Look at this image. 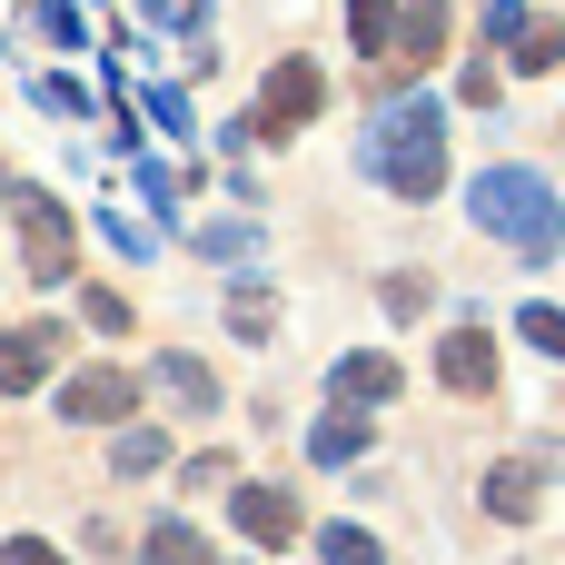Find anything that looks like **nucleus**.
<instances>
[{
	"mask_svg": "<svg viewBox=\"0 0 565 565\" xmlns=\"http://www.w3.org/2000/svg\"><path fill=\"white\" fill-rule=\"evenodd\" d=\"M139 565H218V546H209L199 526H179V516H159V526L139 536Z\"/></svg>",
	"mask_w": 565,
	"mask_h": 565,
	"instance_id": "nucleus-12",
	"label": "nucleus"
},
{
	"mask_svg": "<svg viewBox=\"0 0 565 565\" xmlns=\"http://www.w3.org/2000/svg\"><path fill=\"white\" fill-rule=\"evenodd\" d=\"M60 367V328H0V397H30Z\"/></svg>",
	"mask_w": 565,
	"mask_h": 565,
	"instance_id": "nucleus-7",
	"label": "nucleus"
},
{
	"mask_svg": "<svg viewBox=\"0 0 565 565\" xmlns=\"http://www.w3.org/2000/svg\"><path fill=\"white\" fill-rule=\"evenodd\" d=\"M79 318H89L99 338H119V328H129V298H119V288H89V298H79Z\"/></svg>",
	"mask_w": 565,
	"mask_h": 565,
	"instance_id": "nucleus-21",
	"label": "nucleus"
},
{
	"mask_svg": "<svg viewBox=\"0 0 565 565\" xmlns=\"http://www.w3.org/2000/svg\"><path fill=\"white\" fill-rule=\"evenodd\" d=\"M437 387L497 397V328H447V338H437Z\"/></svg>",
	"mask_w": 565,
	"mask_h": 565,
	"instance_id": "nucleus-6",
	"label": "nucleus"
},
{
	"mask_svg": "<svg viewBox=\"0 0 565 565\" xmlns=\"http://www.w3.org/2000/svg\"><path fill=\"white\" fill-rule=\"evenodd\" d=\"M228 328H238L248 348H258V338H278V298H268V288H238V298H228Z\"/></svg>",
	"mask_w": 565,
	"mask_h": 565,
	"instance_id": "nucleus-16",
	"label": "nucleus"
},
{
	"mask_svg": "<svg viewBox=\"0 0 565 565\" xmlns=\"http://www.w3.org/2000/svg\"><path fill=\"white\" fill-rule=\"evenodd\" d=\"M109 467H119V477H149V467H169V437H159V427H129V437L109 447Z\"/></svg>",
	"mask_w": 565,
	"mask_h": 565,
	"instance_id": "nucleus-17",
	"label": "nucleus"
},
{
	"mask_svg": "<svg viewBox=\"0 0 565 565\" xmlns=\"http://www.w3.org/2000/svg\"><path fill=\"white\" fill-rule=\"evenodd\" d=\"M397 50L427 70V60H447V0H397Z\"/></svg>",
	"mask_w": 565,
	"mask_h": 565,
	"instance_id": "nucleus-11",
	"label": "nucleus"
},
{
	"mask_svg": "<svg viewBox=\"0 0 565 565\" xmlns=\"http://www.w3.org/2000/svg\"><path fill=\"white\" fill-rule=\"evenodd\" d=\"M40 30H50L60 50H70V40H79V10H70V0H40Z\"/></svg>",
	"mask_w": 565,
	"mask_h": 565,
	"instance_id": "nucleus-24",
	"label": "nucleus"
},
{
	"mask_svg": "<svg viewBox=\"0 0 565 565\" xmlns=\"http://www.w3.org/2000/svg\"><path fill=\"white\" fill-rule=\"evenodd\" d=\"M487 516H536V467H497L487 477Z\"/></svg>",
	"mask_w": 565,
	"mask_h": 565,
	"instance_id": "nucleus-15",
	"label": "nucleus"
},
{
	"mask_svg": "<svg viewBox=\"0 0 565 565\" xmlns=\"http://www.w3.org/2000/svg\"><path fill=\"white\" fill-rule=\"evenodd\" d=\"M348 40L358 50H387L397 40V0H348Z\"/></svg>",
	"mask_w": 565,
	"mask_h": 565,
	"instance_id": "nucleus-18",
	"label": "nucleus"
},
{
	"mask_svg": "<svg viewBox=\"0 0 565 565\" xmlns=\"http://www.w3.org/2000/svg\"><path fill=\"white\" fill-rule=\"evenodd\" d=\"M367 169H377V189H397V199H437V189H447V119H437L427 89H387V99L367 109Z\"/></svg>",
	"mask_w": 565,
	"mask_h": 565,
	"instance_id": "nucleus-1",
	"label": "nucleus"
},
{
	"mask_svg": "<svg viewBox=\"0 0 565 565\" xmlns=\"http://www.w3.org/2000/svg\"><path fill=\"white\" fill-rule=\"evenodd\" d=\"M308 457H318V467L367 457V417H318V427H308Z\"/></svg>",
	"mask_w": 565,
	"mask_h": 565,
	"instance_id": "nucleus-14",
	"label": "nucleus"
},
{
	"mask_svg": "<svg viewBox=\"0 0 565 565\" xmlns=\"http://www.w3.org/2000/svg\"><path fill=\"white\" fill-rule=\"evenodd\" d=\"M318 99H328L318 60H278V70H268V99H258L228 139H238V149H248V139H288V129H308V119H318Z\"/></svg>",
	"mask_w": 565,
	"mask_h": 565,
	"instance_id": "nucleus-4",
	"label": "nucleus"
},
{
	"mask_svg": "<svg viewBox=\"0 0 565 565\" xmlns=\"http://www.w3.org/2000/svg\"><path fill=\"white\" fill-rule=\"evenodd\" d=\"M0 199H10V218H20V268H30V278H70V258H79V248H70V209H60L50 189L10 179V169H0Z\"/></svg>",
	"mask_w": 565,
	"mask_h": 565,
	"instance_id": "nucleus-3",
	"label": "nucleus"
},
{
	"mask_svg": "<svg viewBox=\"0 0 565 565\" xmlns=\"http://www.w3.org/2000/svg\"><path fill=\"white\" fill-rule=\"evenodd\" d=\"M526 30V0H487V40H516Z\"/></svg>",
	"mask_w": 565,
	"mask_h": 565,
	"instance_id": "nucleus-25",
	"label": "nucleus"
},
{
	"mask_svg": "<svg viewBox=\"0 0 565 565\" xmlns=\"http://www.w3.org/2000/svg\"><path fill=\"white\" fill-rule=\"evenodd\" d=\"M467 209H477V228H487L497 248H516L526 268L565 248V209H556V189H546L536 169H477Z\"/></svg>",
	"mask_w": 565,
	"mask_h": 565,
	"instance_id": "nucleus-2",
	"label": "nucleus"
},
{
	"mask_svg": "<svg viewBox=\"0 0 565 565\" xmlns=\"http://www.w3.org/2000/svg\"><path fill=\"white\" fill-rule=\"evenodd\" d=\"M407 377H397V358H377V348H358V358H338L328 367V397H348V407H387Z\"/></svg>",
	"mask_w": 565,
	"mask_h": 565,
	"instance_id": "nucleus-9",
	"label": "nucleus"
},
{
	"mask_svg": "<svg viewBox=\"0 0 565 565\" xmlns=\"http://www.w3.org/2000/svg\"><path fill=\"white\" fill-rule=\"evenodd\" d=\"M149 387H159V397H169L179 417H218V377H209V367H199L189 348H169V358L149 367Z\"/></svg>",
	"mask_w": 565,
	"mask_h": 565,
	"instance_id": "nucleus-10",
	"label": "nucleus"
},
{
	"mask_svg": "<svg viewBox=\"0 0 565 565\" xmlns=\"http://www.w3.org/2000/svg\"><path fill=\"white\" fill-rule=\"evenodd\" d=\"M507 50H516V79H546V70L565 60V20H526Z\"/></svg>",
	"mask_w": 565,
	"mask_h": 565,
	"instance_id": "nucleus-13",
	"label": "nucleus"
},
{
	"mask_svg": "<svg viewBox=\"0 0 565 565\" xmlns=\"http://www.w3.org/2000/svg\"><path fill=\"white\" fill-rule=\"evenodd\" d=\"M516 328H526V338H536V348H546V358H565V308H526V318H516Z\"/></svg>",
	"mask_w": 565,
	"mask_h": 565,
	"instance_id": "nucleus-22",
	"label": "nucleus"
},
{
	"mask_svg": "<svg viewBox=\"0 0 565 565\" xmlns=\"http://www.w3.org/2000/svg\"><path fill=\"white\" fill-rule=\"evenodd\" d=\"M139 407V377H119V367H79V377H60V417L70 427H119Z\"/></svg>",
	"mask_w": 565,
	"mask_h": 565,
	"instance_id": "nucleus-5",
	"label": "nucleus"
},
{
	"mask_svg": "<svg viewBox=\"0 0 565 565\" xmlns=\"http://www.w3.org/2000/svg\"><path fill=\"white\" fill-rule=\"evenodd\" d=\"M318 556H328V565H387V546H377L367 526H328V536H318Z\"/></svg>",
	"mask_w": 565,
	"mask_h": 565,
	"instance_id": "nucleus-19",
	"label": "nucleus"
},
{
	"mask_svg": "<svg viewBox=\"0 0 565 565\" xmlns=\"http://www.w3.org/2000/svg\"><path fill=\"white\" fill-rule=\"evenodd\" d=\"M0 565H70V556H60V546H40V536H10V546H0Z\"/></svg>",
	"mask_w": 565,
	"mask_h": 565,
	"instance_id": "nucleus-23",
	"label": "nucleus"
},
{
	"mask_svg": "<svg viewBox=\"0 0 565 565\" xmlns=\"http://www.w3.org/2000/svg\"><path fill=\"white\" fill-rule=\"evenodd\" d=\"M248 248H258L248 218H209V228H199V258H248Z\"/></svg>",
	"mask_w": 565,
	"mask_h": 565,
	"instance_id": "nucleus-20",
	"label": "nucleus"
},
{
	"mask_svg": "<svg viewBox=\"0 0 565 565\" xmlns=\"http://www.w3.org/2000/svg\"><path fill=\"white\" fill-rule=\"evenodd\" d=\"M228 516H238L248 546H288V536H298V497H288V487H238Z\"/></svg>",
	"mask_w": 565,
	"mask_h": 565,
	"instance_id": "nucleus-8",
	"label": "nucleus"
}]
</instances>
